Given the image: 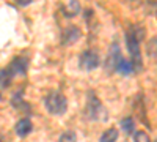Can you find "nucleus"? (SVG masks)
I'll return each instance as SVG.
<instances>
[{
  "label": "nucleus",
  "mask_w": 157,
  "mask_h": 142,
  "mask_svg": "<svg viewBox=\"0 0 157 142\" xmlns=\"http://www.w3.org/2000/svg\"><path fill=\"white\" fill-rule=\"evenodd\" d=\"M44 106L52 115H61L68 109V99L60 92H50L44 99Z\"/></svg>",
  "instance_id": "obj_1"
},
{
  "label": "nucleus",
  "mask_w": 157,
  "mask_h": 142,
  "mask_svg": "<svg viewBox=\"0 0 157 142\" xmlns=\"http://www.w3.org/2000/svg\"><path fill=\"white\" fill-rule=\"evenodd\" d=\"M126 41H127V49H129V52H130V63H132V67H134V71H140L141 70V65H143L141 52H140V41L135 38L132 29L127 30Z\"/></svg>",
  "instance_id": "obj_2"
},
{
  "label": "nucleus",
  "mask_w": 157,
  "mask_h": 142,
  "mask_svg": "<svg viewBox=\"0 0 157 142\" xmlns=\"http://www.w3.org/2000/svg\"><path fill=\"white\" fill-rule=\"evenodd\" d=\"M86 117L91 120H105L107 112L104 109L102 103L98 99L94 92L88 93V101H86Z\"/></svg>",
  "instance_id": "obj_3"
},
{
  "label": "nucleus",
  "mask_w": 157,
  "mask_h": 142,
  "mask_svg": "<svg viewBox=\"0 0 157 142\" xmlns=\"http://www.w3.org/2000/svg\"><path fill=\"white\" fill-rule=\"evenodd\" d=\"M99 55L94 52V51H85V52H82L80 55V60H78V63H80V68L85 70V71H91L99 67Z\"/></svg>",
  "instance_id": "obj_4"
},
{
  "label": "nucleus",
  "mask_w": 157,
  "mask_h": 142,
  "mask_svg": "<svg viewBox=\"0 0 157 142\" xmlns=\"http://www.w3.org/2000/svg\"><path fill=\"white\" fill-rule=\"evenodd\" d=\"M123 60V55H121V51H120V46H118L116 43L112 46L110 49V52H109V57H107V62H105V65L110 71H116L118 65L121 63Z\"/></svg>",
  "instance_id": "obj_5"
},
{
  "label": "nucleus",
  "mask_w": 157,
  "mask_h": 142,
  "mask_svg": "<svg viewBox=\"0 0 157 142\" xmlns=\"http://www.w3.org/2000/svg\"><path fill=\"white\" fill-rule=\"evenodd\" d=\"M80 36H82L80 29L75 27V25H69V27L63 32V36H61V44H64V46L74 44L77 40H80Z\"/></svg>",
  "instance_id": "obj_6"
},
{
  "label": "nucleus",
  "mask_w": 157,
  "mask_h": 142,
  "mask_svg": "<svg viewBox=\"0 0 157 142\" xmlns=\"http://www.w3.org/2000/svg\"><path fill=\"white\" fill-rule=\"evenodd\" d=\"M10 68L14 74H25L27 73V68H29V60L25 57H16L11 62Z\"/></svg>",
  "instance_id": "obj_7"
},
{
  "label": "nucleus",
  "mask_w": 157,
  "mask_h": 142,
  "mask_svg": "<svg viewBox=\"0 0 157 142\" xmlns=\"http://www.w3.org/2000/svg\"><path fill=\"white\" fill-rule=\"evenodd\" d=\"M32 130H33V125H32V122H30L29 119H21V120L16 123V126H14L16 134L21 136V137L29 136V134L32 133Z\"/></svg>",
  "instance_id": "obj_8"
},
{
  "label": "nucleus",
  "mask_w": 157,
  "mask_h": 142,
  "mask_svg": "<svg viewBox=\"0 0 157 142\" xmlns=\"http://www.w3.org/2000/svg\"><path fill=\"white\" fill-rule=\"evenodd\" d=\"M61 11L66 18H74V16L78 14V11H80V3L75 2V0H69V2H66L61 6Z\"/></svg>",
  "instance_id": "obj_9"
},
{
  "label": "nucleus",
  "mask_w": 157,
  "mask_h": 142,
  "mask_svg": "<svg viewBox=\"0 0 157 142\" xmlns=\"http://www.w3.org/2000/svg\"><path fill=\"white\" fill-rule=\"evenodd\" d=\"M14 76H16V74L11 71V68H10V67L0 71V88L8 87V85L11 84V81H13V77H14Z\"/></svg>",
  "instance_id": "obj_10"
},
{
  "label": "nucleus",
  "mask_w": 157,
  "mask_h": 142,
  "mask_svg": "<svg viewBox=\"0 0 157 142\" xmlns=\"http://www.w3.org/2000/svg\"><path fill=\"white\" fill-rule=\"evenodd\" d=\"M116 73H121V74H124V76H129V74H132L134 73V67H132V63L130 62H126L124 59L121 60V63L118 65V68H116Z\"/></svg>",
  "instance_id": "obj_11"
},
{
  "label": "nucleus",
  "mask_w": 157,
  "mask_h": 142,
  "mask_svg": "<svg viewBox=\"0 0 157 142\" xmlns=\"http://www.w3.org/2000/svg\"><path fill=\"white\" fill-rule=\"evenodd\" d=\"M116 139H118V130L116 128H110L101 136L99 142H115Z\"/></svg>",
  "instance_id": "obj_12"
},
{
  "label": "nucleus",
  "mask_w": 157,
  "mask_h": 142,
  "mask_svg": "<svg viewBox=\"0 0 157 142\" xmlns=\"http://www.w3.org/2000/svg\"><path fill=\"white\" fill-rule=\"evenodd\" d=\"M121 128L126 134H132L134 133V128H135V122L132 117H126L121 120Z\"/></svg>",
  "instance_id": "obj_13"
},
{
  "label": "nucleus",
  "mask_w": 157,
  "mask_h": 142,
  "mask_svg": "<svg viewBox=\"0 0 157 142\" xmlns=\"http://www.w3.org/2000/svg\"><path fill=\"white\" fill-rule=\"evenodd\" d=\"M146 51H148V55L149 57H157V36L151 38V41H148Z\"/></svg>",
  "instance_id": "obj_14"
},
{
  "label": "nucleus",
  "mask_w": 157,
  "mask_h": 142,
  "mask_svg": "<svg viewBox=\"0 0 157 142\" xmlns=\"http://www.w3.org/2000/svg\"><path fill=\"white\" fill-rule=\"evenodd\" d=\"M58 142H77V136L75 133L72 131H66V133H63L58 139Z\"/></svg>",
  "instance_id": "obj_15"
},
{
  "label": "nucleus",
  "mask_w": 157,
  "mask_h": 142,
  "mask_svg": "<svg viewBox=\"0 0 157 142\" xmlns=\"http://www.w3.org/2000/svg\"><path fill=\"white\" fill-rule=\"evenodd\" d=\"M134 142H151V139L145 131H137L134 134Z\"/></svg>",
  "instance_id": "obj_16"
},
{
  "label": "nucleus",
  "mask_w": 157,
  "mask_h": 142,
  "mask_svg": "<svg viewBox=\"0 0 157 142\" xmlns=\"http://www.w3.org/2000/svg\"><path fill=\"white\" fill-rule=\"evenodd\" d=\"M17 3H19V5H30L32 0H17Z\"/></svg>",
  "instance_id": "obj_17"
},
{
  "label": "nucleus",
  "mask_w": 157,
  "mask_h": 142,
  "mask_svg": "<svg viewBox=\"0 0 157 142\" xmlns=\"http://www.w3.org/2000/svg\"><path fill=\"white\" fill-rule=\"evenodd\" d=\"M0 142H3V140H2V139H0Z\"/></svg>",
  "instance_id": "obj_18"
},
{
  "label": "nucleus",
  "mask_w": 157,
  "mask_h": 142,
  "mask_svg": "<svg viewBox=\"0 0 157 142\" xmlns=\"http://www.w3.org/2000/svg\"><path fill=\"white\" fill-rule=\"evenodd\" d=\"M0 98H2V96H0Z\"/></svg>",
  "instance_id": "obj_19"
},
{
  "label": "nucleus",
  "mask_w": 157,
  "mask_h": 142,
  "mask_svg": "<svg viewBox=\"0 0 157 142\" xmlns=\"http://www.w3.org/2000/svg\"><path fill=\"white\" fill-rule=\"evenodd\" d=\"M155 142H157V140H155Z\"/></svg>",
  "instance_id": "obj_20"
}]
</instances>
